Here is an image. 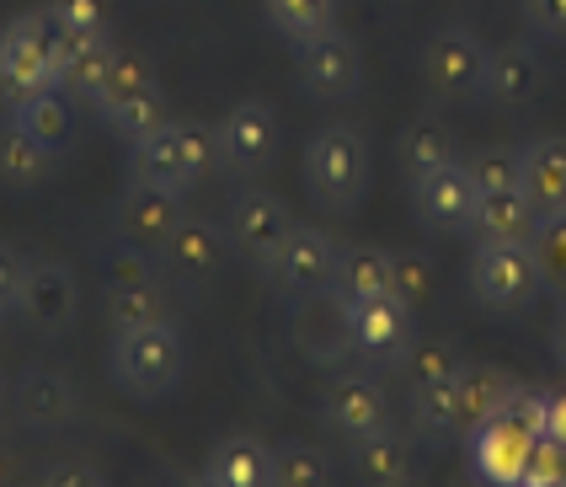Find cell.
Returning a JSON list of instances; mask_svg holds the SVG:
<instances>
[{"label":"cell","mask_w":566,"mask_h":487,"mask_svg":"<svg viewBox=\"0 0 566 487\" xmlns=\"http://www.w3.org/2000/svg\"><path fill=\"white\" fill-rule=\"evenodd\" d=\"M22 279H28V258H22L11 241H0V317H6V311H17V300H22Z\"/></svg>","instance_id":"46"},{"label":"cell","mask_w":566,"mask_h":487,"mask_svg":"<svg viewBox=\"0 0 566 487\" xmlns=\"http://www.w3.org/2000/svg\"><path fill=\"white\" fill-rule=\"evenodd\" d=\"M524 22L535 38L566 43V0H524Z\"/></svg>","instance_id":"45"},{"label":"cell","mask_w":566,"mask_h":487,"mask_svg":"<svg viewBox=\"0 0 566 487\" xmlns=\"http://www.w3.org/2000/svg\"><path fill=\"white\" fill-rule=\"evenodd\" d=\"M224 258H230V236L224 226H209V220H188L166 236V247L156 252V268L166 279V290L177 294H203L214 279L224 273Z\"/></svg>","instance_id":"7"},{"label":"cell","mask_w":566,"mask_h":487,"mask_svg":"<svg viewBox=\"0 0 566 487\" xmlns=\"http://www.w3.org/2000/svg\"><path fill=\"white\" fill-rule=\"evenodd\" d=\"M566 483V445L539 434L530 445V460H524V483L518 487H562Z\"/></svg>","instance_id":"43"},{"label":"cell","mask_w":566,"mask_h":487,"mask_svg":"<svg viewBox=\"0 0 566 487\" xmlns=\"http://www.w3.org/2000/svg\"><path fill=\"white\" fill-rule=\"evenodd\" d=\"M465 445H471V466L481 483L492 487H518L524 483V460H530V434H518L513 423L503 418H486L475 423L471 434H465Z\"/></svg>","instance_id":"20"},{"label":"cell","mask_w":566,"mask_h":487,"mask_svg":"<svg viewBox=\"0 0 566 487\" xmlns=\"http://www.w3.org/2000/svg\"><path fill=\"white\" fill-rule=\"evenodd\" d=\"M209 477L224 487H273V445L256 434H230L209 450Z\"/></svg>","instance_id":"25"},{"label":"cell","mask_w":566,"mask_h":487,"mask_svg":"<svg viewBox=\"0 0 566 487\" xmlns=\"http://www.w3.org/2000/svg\"><path fill=\"white\" fill-rule=\"evenodd\" d=\"M150 86H156V70L145 65L139 54H124V49H118V60H113V70H107V86L96 92L92 107L102 113V118H113L124 102H134L139 92H150Z\"/></svg>","instance_id":"35"},{"label":"cell","mask_w":566,"mask_h":487,"mask_svg":"<svg viewBox=\"0 0 566 487\" xmlns=\"http://www.w3.org/2000/svg\"><path fill=\"white\" fill-rule=\"evenodd\" d=\"M0 396H6V381H0Z\"/></svg>","instance_id":"53"},{"label":"cell","mask_w":566,"mask_h":487,"mask_svg":"<svg viewBox=\"0 0 566 487\" xmlns=\"http://www.w3.org/2000/svg\"><path fill=\"white\" fill-rule=\"evenodd\" d=\"M465 166H471V177H475L481 194L518 188V151H507V145H486V151H475Z\"/></svg>","instance_id":"42"},{"label":"cell","mask_w":566,"mask_h":487,"mask_svg":"<svg viewBox=\"0 0 566 487\" xmlns=\"http://www.w3.org/2000/svg\"><path fill=\"white\" fill-rule=\"evenodd\" d=\"M347 460H353V477L364 487H407L411 483V439L396 423H385L375 434L353 439V445H347Z\"/></svg>","instance_id":"22"},{"label":"cell","mask_w":566,"mask_h":487,"mask_svg":"<svg viewBox=\"0 0 566 487\" xmlns=\"http://www.w3.org/2000/svg\"><path fill=\"white\" fill-rule=\"evenodd\" d=\"M43 11L54 17V28H64L75 38L107 33V22H113V0H49Z\"/></svg>","instance_id":"39"},{"label":"cell","mask_w":566,"mask_h":487,"mask_svg":"<svg viewBox=\"0 0 566 487\" xmlns=\"http://www.w3.org/2000/svg\"><path fill=\"white\" fill-rule=\"evenodd\" d=\"M507 386H513V381H507L497 364H460V375H454V396H460V434H471L475 423L497 418Z\"/></svg>","instance_id":"31"},{"label":"cell","mask_w":566,"mask_h":487,"mask_svg":"<svg viewBox=\"0 0 566 487\" xmlns=\"http://www.w3.org/2000/svg\"><path fill=\"white\" fill-rule=\"evenodd\" d=\"M54 172V151L32 139L17 118H0V183L6 188H38Z\"/></svg>","instance_id":"26"},{"label":"cell","mask_w":566,"mask_h":487,"mask_svg":"<svg viewBox=\"0 0 566 487\" xmlns=\"http://www.w3.org/2000/svg\"><path fill=\"white\" fill-rule=\"evenodd\" d=\"M417 311H407L396 294H379V300H358L347 305V343L364 364L379 370H401L407 349L417 343Z\"/></svg>","instance_id":"11"},{"label":"cell","mask_w":566,"mask_h":487,"mask_svg":"<svg viewBox=\"0 0 566 487\" xmlns=\"http://www.w3.org/2000/svg\"><path fill=\"white\" fill-rule=\"evenodd\" d=\"M268 22L300 49L305 38L337 22V0H268Z\"/></svg>","instance_id":"34"},{"label":"cell","mask_w":566,"mask_h":487,"mask_svg":"<svg viewBox=\"0 0 566 487\" xmlns=\"http://www.w3.org/2000/svg\"><path fill=\"white\" fill-rule=\"evenodd\" d=\"M332 294H337L343 305H358V300H379V294H390V252H385V247H343Z\"/></svg>","instance_id":"28"},{"label":"cell","mask_w":566,"mask_h":487,"mask_svg":"<svg viewBox=\"0 0 566 487\" xmlns=\"http://www.w3.org/2000/svg\"><path fill=\"white\" fill-rule=\"evenodd\" d=\"M562 487H566V483H562Z\"/></svg>","instance_id":"55"},{"label":"cell","mask_w":566,"mask_h":487,"mask_svg":"<svg viewBox=\"0 0 566 487\" xmlns=\"http://www.w3.org/2000/svg\"><path fill=\"white\" fill-rule=\"evenodd\" d=\"M182 487H224V483H214V477H209V466H203V472H192Z\"/></svg>","instance_id":"51"},{"label":"cell","mask_w":566,"mask_h":487,"mask_svg":"<svg viewBox=\"0 0 566 487\" xmlns=\"http://www.w3.org/2000/svg\"><path fill=\"white\" fill-rule=\"evenodd\" d=\"M305 183L311 198L332 215H353L369 188V145L353 124H321L305 145Z\"/></svg>","instance_id":"2"},{"label":"cell","mask_w":566,"mask_h":487,"mask_svg":"<svg viewBox=\"0 0 566 487\" xmlns=\"http://www.w3.org/2000/svg\"><path fill=\"white\" fill-rule=\"evenodd\" d=\"M390 294H396L407 311H417V305L433 294V268L417 258V252H390Z\"/></svg>","instance_id":"40"},{"label":"cell","mask_w":566,"mask_h":487,"mask_svg":"<svg viewBox=\"0 0 566 487\" xmlns=\"http://www.w3.org/2000/svg\"><path fill=\"white\" fill-rule=\"evenodd\" d=\"M460 375V370H454ZM454 375H439V381H417L411 386V428L422 439H454L460 434V396H454Z\"/></svg>","instance_id":"29"},{"label":"cell","mask_w":566,"mask_h":487,"mask_svg":"<svg viewBox=\"0 0 566 487\" xmlns=\"http://www.w3.org/2000/svg\"><path fill=\"white\" fill-rule=\"evenodd\" d=\"M17 487H43V483H17Z\"/></svg>","instance_id":"52"},{"label":"cell","mask_w":566,"mask_h":487,"mask_svg":"<svg viewBox=\"0 0 566 487\" xmlns=\"http://www.w3.org/2000/svg\"><path fill=\"white\" fill-rule=\"evenodd\" d=\"M11 402H17V418L28 423L32 434H54L64 423L81 413V391L75 381L54 370V364H28L22 375H17V391H11Z\"/></svg>","instance_id":"17"},{"label":"cell","mask_w":566,"mask_h":487,"mask_svg":"<svg viewBox=\"0 0 566 487\" xmlns=\"http://www.w3.org/2000/svg\"><path fill=\"white\" fill-rule=\"evenodd\" d=\"M289 230H294V215H289V204H283L279 194H268V188H241V194L230 198L224 236H230V252L241 262H252V268L268 273V268L279 262Z\"/></svg>","instance_id":"8"},{"label":"cell","mask_w":566,"mask_h":487,"mask_svg":"<svg viewBox=\"0 0 566 487\" xmlns=\"http://www.w3.org/2000/svg\"><path fill=\"white\" fill-rule=\"evenodd\" d=\"M530 252H535V268H539L545 294L566 300V209L562 215H539L535 236H530Z\"/></svg>","instance_id":"33"},{"label":"cell","mask_w":566,"mask_h":487,"mask_svg":"<svg viewBox=\"0 0 566 487\" xmlns=\"http://www.w3.org/2000/svg\"><path fill=\"white\" fill-rule=\"evenodd\" d=\"M294 338H300V349H305L315 364H337L343 354H353V343H347V305L337 294L300 300V305H294Z\"/></svg>","instance_id":"23"},{"label":"cell","mask_w":566,"mask_h":487,"mask_svg":"<svg viewBox=\"0 0 566 487\" xmlns=\"http://www.w3.org/2000/svg\"><path fill=\"white\" fill-rule=\"evenodd\" d=\"M273 487H332V460L315 445H279L273 450Z\"/></svg>","instance_id":"36"},{"label":"cell","mask_w":566,"mask_h":487,"mask_svg":"<svg viewBox=\"0 0 566 487\" xmlns=\"http://www.w3.org/2000/svg\"><path fill=\"white\" fill-rule=\"evenodd\" d=\"M449 162H460V145H454V129L443 118L422 113V118H411L407 129H401V172H407L411 183Z\"/></svg>","instance_id":"27"},{"label":"cell","mask_w":566,"mask_h":487,"mask_svg":"<svg viewBox=\"0 0 566 487\" xmlns=\"http://www.w3.org/2000/svg\"><path fill=\"white\" fill-rule=\"evenodd\" d=\"M166 118H171V113H166V97H160V86H150V92H139L134 102H124V107H118L113 118H102V124L118 134V139L139 145V139H145V134H156Z\"/></svg>","instance_id":"37"},{"label":"cell","mask_w":566,"mask_h":487,"mask_svg":"<svg viewBox=\"0 0 566 487\" xmlns=\"http://www.w3.org/2000/svg\"><path fill=\"white\" fill-rule=\"evenodd\" d=\"M545 434L566 445V391H545Z\"/></svg>","instance_id":"48"},{"label":"cell","mask_w":566,"mask_h":487,"mask_svg":"<svg viewBox=\"0 0 566 487\" xmlns=\"http://www.w3.org/2000/svg\"><path fill=\"white\" fill-rule=\"evenodd\" d=\"M300 86H305V97H315V102L358 97V86H364V60H358V43H353L337 22L300 43Z\"/></svg>","instance_id":"12"},{"label":"cell","mask_w":566,"mask_h":487,"mask_svg":"<svg viewBox=\"0 0 566 487\" xmlns=\"http://www.w3.org/2000/svg\"><path fill=\"white\" fill-rule=\"evenodd\" d=\"M182 226V198L166 194V188H150V183H128L118 204H113V230H118V241L128 247H139V252H160L166 247V236Z\"/></svg>","instance_id":"16"},{"label":"cell","mask_w":566,"mask_h":487,"mask_svg":"<svg viewBox=\"0 0 566 487\" xmlns=\"http://www.w3.org/2000/svg\"><path fill=\"white\" fill-rule=\"evenodd\" d=\"M407 487H411V483H407Z\"/></svg>","instance_id":"54"},{"label":"cell","mask_w":566,"mask_h":487,"mask_svg":"<svg viewBox=\"0 0 566 487\" xmlns=\"http://www.w3.org/2000/svg\"><path fill=\"white\" fill-rule=\"evenodd\" d=\"M102 273H107V290H124V284H150V279H160L156 252H139V247H128V241L107 247Z\"/></svg>","instance_id":"41"},{"label":"cell","mask_w":566,"mask_h":487,"mask_svg":"<svg viewBox=\"0 0 566 487\" xmlns=\"http://www.w3.org/2000/svg\"><path fill=\"white\" fill-rule=\"evenodd\" d=\"M54 22V17H49ZM118 60L113 38L96 33V38H75L54 28V86L64 97H81V102H96V92L107 86V70Z\"/></svg>","instance_id":"18"},{"label":"cell","mask_w":566,"mask_h":487,"mask_svg":"<svg viewBox=\"0 0 566 487\" xmlns=\"http://www.w3.org/2000/svg\"><path fill=\"white\" fill-rule=\"evenodd\" d=\"M321 423L337 434V439H364V434H375L390 423V396L379 386L375 375H358V370H347V375H332L326 391H321Z\"/></svg>","instance_id":"13"},{"label":"cell","mask_w":566,"mask_h":487,"mask_svg":"<svg viewBox=\"0 0 566 487\" xmlns=\"http://www.w3.org/2000/svg\"><path fill=\"white\" fill-rule=\"evenodd\" d=\"M43 487H107V483L96 477L86 460H60V466L43 472Z\"/></svg>","instance_id":"47"},{"label":"cell","mask_w":566,"mask_h":487,"mask_svg":"<svg viewBox=\"0 0 566 487\" xmlns=\"http://www.w3.org/2000/svg\"><path fill=\"white\" fill-rule=\"evenodd\" d=\"M337 258H343V241L337 236H326V230H315V226H294L289 241H283L279 262L268 268V279L279 284V294L289 305H300V300H315V294H332Z\"/></svg>","instance_id":"9"},{"label":"cell","mask_w":566,"mask_h":487,"mask_svg":"<svg viewBox=\"0 0 566 487\" xmlns=\"http://www.w3.org/2000/svg\"><path fill=\"white\" fill-rule=\"evenodd\" d=\"M11 118L32 134V139H43L54 156H60L64 145L75 139V113H70V97H64L60 86H43V92H32L11 107Z\"/></svg>","instance_id":"30"},{"label":"cell","mask_w":566,"mask_h":487,"mask_svg":"<svg viewBox=\"0 0 566 487\" xmlns=\"http://www.w3.org/2000/svg\"><path fill=\"white\" fill-rule=\"evenodd\" d=\"M539 226L535 204L524 198V188H503V194H481L471 215L475 241H530Z\"/></svg>","instance_id":"24"},{"label":"cell","mask_w":566,"mask_h":487,"mask_svg":"<svg viewBox=\"0 0 566 487\" xmlns=\"http://www.w3.org/2000/svg\"><path fill=\"white\" fill-rule=\"evenodd\" d=\"M0 487H17V455H11V445H0Z\"/></svg>","instance_id":"50"},{"label":"cell","mask_w":566,"mask_h":487,"mask_svg":"<svg viewBox=\"0 0 566 487\" xmlns=\"http://www.w3.org/2000/svg\"><path fill=\"white\" fill-rule=\"evenodd\" d=\"M471 294L497 311V317H518L530 311L545 284H539V268L530 241H475L471 252Z\"/></svg>","instance_id":"4"},{"label":"cell","mask_w":566,"mask_h":487,"mask_svg":"<svg viewBox=\"0 0 566 487\" xmlns=\"http://www.w3.org/2000/svg\"><path fill=\"white\" fill-rule=\"evenodd\" d=\"M465 359H460V349L449 343V338H417L407 349V359H401V370L411 375V386L417 381H439V375H454Z\"/></svg>","instance_id":"38"},{"label":"cell","mask_w":566,"mask_h":487,"mask_svg":"<svg viewBox=\"0 0 566 487\" xmlns=\"http://www.w3.org/2000/svg\"><path fill=\"white\" fill-rule=\"evenodd\" d=\"M107 322H113V332H124V327L171 322L166 279H150V284H124V290H107Z\"/></svg>","instance_id":"32"},{"label":"cell","mask_w":566,"mask_h":487,"mask_svg":"<svg viewBox=\"0 0 566 487\" xmlns=\"http://www.w3.org/2000/svg\"><path fill=\"white\" fill-rule=\"evenodd\" d=\"M551 354H556V364L566 370V300H562V317H556V327H551Z\"/></svg>","instance_id":"49"},{"label":"cell","mask_w":566,"mask_h":487,"mask_svg":"<svg viewBox=\"0 0 566 487\" xmlns=\"http://www.w3.org/2000/svg\"><path fill=\"white\" fill-rule=\"evenodd\" d=\"M497 418L513 423L518 434L539 439V434H545V391H535V386H507L503 407H497Z\"/></svg>","instance_id":"44"},{"label":"cell","mask_w":566,"mask_h":487,"mask_svg":"<svg viewBox=\"0 0 566 487\" xmlns=\"http://www.w3.org/2000/svg\"><path fill=\"white\" fill-rule=\"evenodd\" d=\"M475 198H481V188H475V177L465 162H449V166H439V172H428V177L411 183V209H417V220L428 230H439V236L471 230Z\"/></svg>","instance_id":"14"},{"label":"cell","mask_w":566,"mask_h":487,"mask_svg":"<svg viewBox=\"0 0 566 487\" xmlns=\"http://www.w3.org/2000/svg\"><path fill=\"white\" fill-rule=\"evenodd\" d=\"M107 375L139 402H160L188 375V343H182V332L171 322L124 327L107 343Z\"/></svg>","instance_id":"1"},{"label":"cell","mask_w":566,"mask_h":487,"mask_svg":"<svg viewBox=\"0 0 566 487\" xmlns=\"http://www.w3.org/2000/svg\"><path fill=\"white\" fill-rule=\"evenodd\" d=\"M518 188L535 204V215H562L566 209V139L539 134L518 145Z\"/></svg>","instance_id":"21"},{"label":"cell","mask_w":566,"mask_h":487,"mask_svg":"<svg viewBox=\"0 0 566 487\" xmlns=\"http://www.w3.org/2000/svg\"><path fill=\"white\" fill-rule=\"evenodd\" d=\"M75 311H81V284H75V273H70L64 262H54V258L28 262L17 317H22L32 332H43V338H60L64 327L75 322Z\"/></svg>","instance_id":"15"},{"label":"cell","mask_w":566,"mask_h":487,"mask_svg":"<svg viewBox=\"0 0 566 487\" xmlns=\"http://www.w3.org/2000/svg\"><path fill=\"white\" fill-rule=\"evenodd\" d=\"M545 86V65L530 43H503V49H486V75H481V102L518 113L530 107Z\"/></svg>","instance_id":"19"},{"label":"cell","mask_w":566,"mask_h":487,"mask_svg":"<svg viewBox=\"0 0 566 487\" xmlns=\"http://www.w3.org/2000/svg\"><path fill=\"white\" fill-rule=\"evenodd\" d=\"M422 86L439 102H471L481 97V75H486V43L471 28H439L422 43Z\"/></svg>","instance_id":"10"},{"label":"cell","mask_w":566,"mask_h":487,"mask_svg":"<svg viewBox=\"0 0 566 487\" xmlns=\"http://www.w3.org/2000/svg\"><path fill=\"white\" fill-rule=\"evenodd\" d=\"M209 166H214V134L188 124V118H166L156 134H145L134 145V177L177 198L198 188Z\"/></svg>","instance_id":"3"},{"label":"cell","mask_w":566,"mask_h":487,"mask_svg":"<svg viewBox=\"0 0 566 487\" xmlns=\"http://www.w3.org/2000/svg\"><path fill=\"white\" fill-rule=\"evenodd\" d=\"M279 113L268 102H235L214 124V166L224 177H262L279 162Z\"/></svg>","instance_id":"6"},{"label":"cell","mask_w":566,"mask_h":487,"mask_svg":"<svg viewBox=\"0 0 566 487\" xmlns=\"http://www.w3.org/2000/svg\"><path fill=\"white\" fill-rule=\"evenodd\" d=\"M43 86H54V22L49 11H22L0 28V102L17 107Z\"/></svg>","instance_id":"5"}]
</instances>
